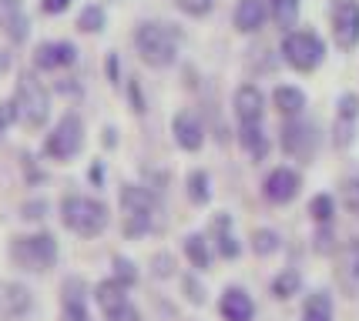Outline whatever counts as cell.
Masks as SVG:
<instances>
[{"label": "cell", "instance_id": "2", "mask_svg": "<svg viewBox=\"0 0 359 321\" xmlns=\"http://www.w3.org/2000/svg\"><path fill=\"white\" fill-rule=\"evenodd\" d=\"M61 217L71 231H78L81 238H94L108 228V208L94 198H81V194H71L64 198L61 204Z\"/></svg>", "mask_w": 359, "mask_h": 321}, {"label": "cell", "instance_id": "40", "mask_svg": "<svg viewBox=\"0 0 359 321\" xmlns=\"http://www.w3.org/2000/svg\"><path fill=\"white\" fill-rule=\"evenodd\" d=\"M131 97H135V110H144V97L138 94V84H131Z\"/></svg>", "mask_w": 359, "mask_h": 321}, {"label": "cell", "instance_id": "26", "mask_svg": "<svg viewBox=\"0 0 359 321\" xmlns=\"http://www.w3.org/2000/svg\"><path fill=\"white\" fill-rule=\"evenodd\" d=\"M296 291H299V275L296 271H282V275L272 281V294H276V298H292Z\"/></svg>", "mask_w": 359, "mask_h": 321}, {"label": "cell", "instance_id": "43", "mask_svg": "<svg viewBox=\"0 0 359 321\" xmlns=\"http://www.w3.org/2000/svg\"><path fill=\"white\" fill-rule=\"evenodd\" d=\"M4 127H7V124H4V121H0V134H4Z\"/></svg>", "mask_w": 359, "mask_h": 321}, {"label": "cell", "instance_id": "14", "mask_svg": "<svg viewBox=\"0 0 359 321\" xmlns=\"http://www.w3.org/2000/svg\"><path fill=\"white\" fill-rule=\"evenodd\" d=\"M74 57H78L74 44H67V41H54V44L37 47L34 64H37V67H44V71H50V67H67V64H74Z\"/></svg>", "mask_w": 359, "mask_h": 321}, {"label": "cell", "instance_id": "28", "mask_svg": "<svg viewBox=\"0 0 359 321\" xmlns=\"http://www.w3.org/2000/svg\"><path fill=\"white\" fill-rule=\"evenodd\" d=\"M309 211H313V217L319 224H329V221H332V198H329V194H316L313 204H309Z\"/></svg>", "mask_w": 359, "mask_h": 321}, {"label": "cell", "instance_id": "10", "mask_svg": "<svg viewBox=\"0 0 359 321\" xmlns=\"http://www.w3.org/2000/svg\"><path fill=\"white\" fill-rule=\"evenodd\" d=\"M356 117H359V97L356 94H343L339 97V114H336V124H332V144L336 148H346L353 141Z\"/></svg>", "mask_w": 359, "mask_h": 321}, {"label": "cell", "instance_id": "9", "mask_svg": "<svg viewBox=\"0 0 359 321\" xmlns=\"http://www.w3.org/2000/svg\"><path fill=\"white\" fill-rule=\"evenodd\" d=\"M31 311V291L17 281H0V318L17 321Z\"/></svg>", "mask_w": 359, "mask_h": 321}, {"label": "cell", "instance_id": "24", "mask_svg": "<svg viewBox=\"0 0 359 321\" xmlns=\"http://www.w3.org/2000/svg\"><path fill=\"white\" fill-rule=\"evenodd\" d=\"M185 255L195 268H208V248H205V238L191 234V238L185 241Z\"/></svg>", "mask_w": 359, "mask_h": 321}, {"label": "cell", "instance_id": "7", "mask_svg": "<svg viewBox=\"0 0 359 321\" xmlns=\"http://www.w3.org/2000/svg\"><path fill=\"white\" fill-rule=\"evenodd\" d=\"M81 144H84V124H81L78 114H64L61 124L47 134V154L50 157H57V161H67V157H74L81 151Z\"/></svg>", "mask_w": 359, "mask_h": 321}, {"label": "cell", "instance_id": "34", "mask_svg": "<svg viewBox=\"0 0 359 321\" xmlns=\"http://www.w3.org/2000/svg\"><path fill=\"white\" fill-rule=\"evenodd\" d=\"M64 321H88V311L81 301H64Z\"/></svg>", "mask_w": 359, "mask_h": 321}, {"label": "cell", "instance_id": "11", "mask_svg": "<svg viewBox=\"0 0 359 321\" xmlns=\"http://www.w3.org/2000/svg\"><path fill=\"white\" fill-rule=\"evenodd\" d=\"M262 110H266V101H262V91L255 84H242L235 91V114H238L242 127L245 124H262Z\"/></svg>", "mask_w": 359, "mask_h": 321}, {"label": "cell", "instance_id": "37", "mask_svg": "<svg viewBox=\"0 0 359 321\" xmlns=\"http://www.w3.org/2000/svg\"><path fill=\"white\" fill-rule=\"evenodd\" d=\"M67 7H71V0H41V10L44 14H61Z\"/></svg>", "mask_w": 359, "mask_h": 321}, {"label": "cell", "instance_id": "41", "mask_svg": "<svg viewBox=\"0 0 359 321\" xmlns=\"http://www.w3.org/2000/svg\"><path fill=\"white\" fill-rule=\"evenodd\" d=\"M108 74H111V80H118V57L114 54L108 57Z\"/></svg>", "mask_w": 359, "mask_h": 321}, {"label": "cell", "instance_id": "42", "mask_svg": "<svg viewBox=\"0 0 359 321\" xmlns=\"http://www.w3.org/2000/svg\"><path fill=\"white\" fill-rule=\"evenodd\" d=\"M7 67H11V57H7V54L0 50V71H7Z\"/></svg>", "mask_w": 359, "mask_h": 321}, {"label": "cell", "instance_id": "1", "mask_svg": "<svg viewBox=\"0 0 359 321\" xmlns=\"http://www.w3.org/2000/svg\"><path fill=\"white\" fill-rule=\"evenodd\" d=\"M135 47H138V54L144 64L168 67V64H175V54H178V37H175V31H168L165 24H138Z\"/></svg>", "mask_w": 359, "mask_h": 321}, {"label": "cell", "instance_id": "4", "mask_svg": "<svg viewBox=\"0 0 359 321\" xmlns=\"http://www.w3.org/2000/svg\"><path fill=\"white\" fill-rule=\"evenodd\" d=\"M282 54H285V61L292 64L296 71H313L323 64L326 57V47L323 41L309 31H292L285 34V41H282Z\"/></svg>", "mask_w": 359, "mask_h": 321}, {"label": "cell", "instance_id": "17", "mask_svg": "<svg viewBox=\"0 0 359 321\" xmlns=\"http://www.w3.org/2000/svg\"><path fill=\"white\" fill-rule=\"evenodd\" d=\"M262 20H266V3L262 0H238V7H235V27L238 31H259Z\"/></svg>", "mask_w": 359, "mask_h": 321}, {"label": "cell", "instance_id": "23", "mask_svg": "<svg viewBox=\"0 0 359 321\" xmlns=\"http://www.w3.org/2000/svg\"><path fill=\"white\" fill-rule=\"evenodd\" d=\"M188 194L195 204H205V201L212 198V191H208V174L205 171H191L188 174Z\"/></svg>", "mask_w": 359, "mask_h": 321}, {"label": "cell", "instance_id": "19", "mask_svg": "<svg viewBox=\"0 0 359 321\" xmlns=\"http://www.w3.org/2000/svg\"><path fill=\"white\" fill-rule=\"evenodd\" d=\"M272 104L279 107L282 114H299V110L306 107V94L299 91V87H276Z\"/></svg>", "mask_w": 359, "mask_h": 321}, {"label": "cell", "instance_id": "21", "mask_svg": "<svg viewBox=\"0 0 359 321\" xmlns=\"http://www.w3.org/2000/svg\"><path fill=\"white\" fill-rule=\"evenodd\" d=\"M302 321H332V305H329L326 294H309Z\"/></svg>", "mask_w": 359, "mask_h": 321}, {"label": "cell", "instance_id": "35", "mask_svg": "<svg viewBox=\"0 0 359 321\" xmlns=\"http://www.w3.org/2000/svg\"><path fill=\"white\" fill-rule=\"evenodd\" d=\"M346 268L353 278H359V241H349V248H346Z\"/></svg>", "mask_w": 359, "mask_h": 321}, {"label": "cell", "instance_id": "22", "mask_svg": "<svg viewBox=\"0 0 359 321\" xmlns=\"http://www.w3.org/2000/svg\"><path fill=\"white\" fill-rule=\"evenodd\" d=\"M272 17L279 27H292L299 17V0H272Z\"/></svg>", "mask_w": 359, "mask_h": 321}, {"label": "cell", "instance_id": "3", "mask_svg": "<svg viewBox=\"0 0 359 321\" xmlns=\"http://www.w3.org/2000/svg\"><path fill=\"white\" fill-rule=\"evenodd\" d=\"M14 104H17V117L27 127H41L47 121V114H50V97H47L44 84L34 74H20Z\"/></svg>", "mask_w": 359, "mask_h": 321}, {"label": "cell", "instance_id": "25", "mask_svg": "<svg viewBox=\"0 0 359 321\" xmlns=\"http://www.w3.org/2000/svg\"><path fill=\"white\" fill-rule=\"evenodd\" d=\"M78 27L81 31H101V27H104V10H101V7H97V3H91V7H84V10H81V17H78Z\"/></svg>", "mask_w": 359, "mask_h": 321}, {"label": "cell", "instance_id": "5", "mask_svg": "<svg viewBox=\"0 0 359 321\" xmlns=\"http://www.w3.org/2000/svg\"><path fill=\"white\" fill-rule=\"evenodd\" d=\"M14 258L17 264H24L27 271H47L57 261V245L50 234H31V238H17L14 241Z\"/></svg>", "mask_w": 359, "mask_h": 321}, {"label": "cell", "instance_id": "27", "mask_svg": "<svg viewBox=\"0 0 359 321\" xmlns=\"http://www.w3.org/2000/svg\"><path fill=\"white\" fill-rule=\"evenodd\" d=\"M252 248H255V255H272L276 248H279V234L276 231H255L252 234Z\"/></svg>", "mask_w": 359, "mask_h": 321}, {"label": "cell", "instance_id": "36", "mask_svg": "<svg viewBox=\"0 0 359 321\" xmlns=\"http://www.w3.org/2000/svg\"><path fill=\"white\" fill-rule=\"evenodd\" d=\"M185 291H188V298H191L195 305H202L205 301V288L195 281V278H185Z\"/></svg>", "mask_w": 359, "mask_h": 321}, {"label": "cell", "instance_id": "33", "mask_svg": "<svg viewBox=\"0 0 359 321\" xmlns=\"http://www.w3.org/2000/svg\"><path fill=\"white\" fill-rule=\"evenodd\" d=\"M151 271H155L158 278H168L175 271V261L172 255H155V261H151Z\"/></svg>", "mask_w": 359, "mask_h": 321}, {"label": "cell", "instance_id": "15", "mask_svg": "<svg viewBox=\"0 0 359 321\" xmlns=\"http://www.w3.org/2000/svg\"><path fill=\"white\" fill-rule=\"evenodd\" d=\"M172 131H175V141H178L185 151H198V148H202L205 134H202V124H198V117H195V114L182 110V114L175 117Z\"/></svg>", "mask_w": 359, "mask_h": 321}, {"label": "cell", "instance_id": "13", "mask_svg": "<svg viewBox=\"0 0 359 321\" xmlns=\"http://www.w3.org/2000/svg\"><path fill=\"white\" fill-rule=\"evenodd\" d=\"M219 311H222V318L225 321H252L255 305H252V298L242 288H229L225 294H222Z\"/></svg>", "mask_w": 359, "mask_h": 321}, {"label": "cell", "instance_id": "6", "mask_svg": "<svg viewBox=\"0 0 359 321\" xmlns=\"http://www.w3.org/2000/svg\"><path fill=\"white\" fill-rule=\"evenodd\" d=\"M121 208H125V234H144L151 228V217H155V201L144 187H131L128 184L121 191Z\"/></svg>", "mask_w": 359, "mask_h": 321}, {"label": "cell", "instance_id": "8", "mask_svg": "<svg viewBox=\"0 0 359 321\" xmlns=\"http://www.w3.org/2000/svg\"><path fill=\"white\" fill-rule=\"evenodd\" d=\"M332 37L339 47L359 44V3L356 0H336L332 3Z\"/></svg>", "mask_w": 359, "mask_h": 321}, {"label": "cell", "instance_id": "29", "mask_svg": "<svg viewBox=\"0 0 359 321\" xmlns=\"http://www.w3.org/2000/svg\"><path fill=\"white\" fill-rule=\"evenodd\" d=\"M343 204L353 214H359V178H346L343 181Z\"/></svg>", "mask_w": 359, "mask_h": 321}, {"label": "cell", "instance_id": "32", "mask_svg": "<svg viewBox=\"0 0 359 321\" xmlns=\"http://www.w3.org/2000/svg\"><path fill=\"white\" fill-rule=\"evenodd\" d=\"M185 14H195V17H202V14H208L212 10V0H175Z\"/></svg>", "mask_w": 359, "mask_h": 321}, {"label": "cell", "instance_id": "30", "mask_svg": "<svg viewBox=\"0 0 359 321\" xmlns=\"http://www.w3.org/2000/svg\"><path fill=\"white\" fill-rule=\"evenodd\" d=\"M114 278H118V281H121V285H135V264H131V261L128 258H114Z\"/></svg>", "mask_w": 359, "mask_h": 321}, {"label": "cell", "instance_id": "20", "mask_svg": "<svg viewBox=\"0 0 359 321\" xmlns=\"http://www.w3.org/2000/svg\"><path fill=\"white\" fill-rule=\"evenodd\" d=\"M242 144H245V151H249L252 157H262L269 148V141L259 124H245V127H242Z\"/></svg>", "mask_w": 359, "mask_h": 321}, {"label": "cell", "instance_id": "16", "mask_svg": "<svg viewBox=\"0 0 359 321\" xmlns=\"http://www.w3.org/2000/svg\"><path fill=\"white\" fill-rule=\"evenodd\" d=\"M313 144H316V134H313V127L309 124H299V121H292V124H285V131H282V148L289 154H306L313 151Z\"/></svg>", "mask_w": 359, "mask_h": 321}, {"label": "cell", "instance_id": "31", "mask_svg": "<svg viewBox=\"0 0 359 321\" xmlns=\"http://www.w3.org/2000/svg\"><path fill=\"white\" fill-rule=\"evenodd\" d=\"M108 321H141V315H138V308L125 301V305L111 308V311H108Z\"/></svg>", "mask_w": 359, "mask_h": 321}, {"label": "cell", "instance_id": "38", "mask_svg": "<svg viewBox=\"0 0 359 321\" xmlns=\"http://www.w3.org/2000/svg\"><path fill=\"white\" fill-rule=\"evenodd\" d=\"M219 251L225 255V258H235V255H238V245H235V238H232V234H222Z\"/></svg>", "mask_w": 359, "mask_h": 321}, {"label": "cell", "instance_id": "12", "mask_svg": "<svg viewBox=\"0 0 359 321\" xmlns=\"http://www.w3.org/2000/svg\"><path fill=\"white\" fill-rule=\"evenodd\" d=\"M299 194V174L289 168H276L266 178V198L276 201V204H285Z\"/></svg>", "mask_w": 359, "mask_h": 321}, {"label": "cell", "instance_id": "18", "mask_svg": "<svg viewBox=\"0 0 359 321\" xmlns=\"http://www.w3.org/2000/svg\"><path fill=\"white\" fill-rule=\"evenodd\" d=\"M125 291L128 288L118 281V278H111V281H101L94 294H97V305L104 308V311H111V308H118V305H125V301H128Z\"/></svg>", "mask_w": 359, "mask_h": 321}, {"label": "cell", "instance_id": "39", "mask_svg": "<svg viewBox=\"0 0 359 321\" xmlns=\"http://www.w3.org/2000/svg\"><path fill=\"white\" fill-rule=\"evenodd\" d=\"M44 211H47V204L44 201H31V204H24V217H44Z\"/></svg>", "mask_w": 359, "mask_h": 321}]
</instances>
